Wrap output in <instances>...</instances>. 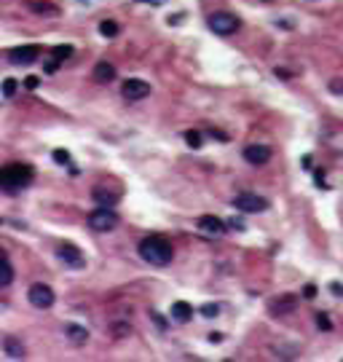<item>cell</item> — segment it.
<instances>
[{"label":"cell","instance_id":"e0dca14e","mask_svg":"<svg viewBox=\"0 0 343 362\" xmlns=\"http://www.w3.org/2000/svg\"><path fill=\"white\" fill-rule=\"evenodd\" d=\"M190 317H193V306L185 301H177L175 306H172V319L175 322H190Z\"/></svg>","mask_w":343,"mask_h":362},{"label":"cell","instance_id":"277c9868","mask_svg":"<svg viewBox=\"0 0 343 362\" xmlns=\"http://www.w3.org/2000/svg\"><path fill=\"white\" fill-rule=\"evenodd\" d=\"M89 225L94 228V231H99V234H108V231H113V228L118 225V215L113 212L110 207H99V209H94V212L89 215Z\"/></svg>","mask_w":343,"mask_h":362},{"label":"cell","instance_id":"603a6c76","mask_svg":"<svg viewBox=\"0 0 343 362\" xmlns=\"http://www.w3.org/2000/svg\"><path fill=\"white\" fill-rule=\"evenodd\" d=\"M327 89L335 94V97H343V75H338V78H330Z\"/></svg>","mask_w":343,"mask_h":362},{"label":"cell","instance_id":"2e32d148","mask_svg":"<svg viewBox=\"0 0 343 362\" xmlns=\"http://www.w3.org/2000/svg\"><path fill=\"white\" fill-rule=\"evenodd\" d=\"M113 78H116V68H113L110 62H97V64H94V81L110 83Z\"/></svg>","mask_w":343,"mask_h":362},{"label":"cell","instance_id":"836d02e7","mask_svg":"<svg viewBox=\"0 0 343 362\" xmlns=\"http://www.w3.org/2000/svg\"><path fill=\"white\" fill-rule=\"evenodd\" d=\"M314 177H317V185H319V188H327V183H325V175H322V172H317Z\"/></svg>","mask_w":343,"mask_h":362},{"label":"cell","instance_id":"ffe728a7","mask_svg":"<svg viewBox=\"0 0 343 362\" xmlns=\"http://www.w3.org/2000/svg\"><path fill=\"white\" fill-rule=\"evenodd\" d=\"M185 142H188V148L198 150V148L204 145V137H201V131H196V129H188V131H185Z\"/></svg>","mask_w":343,"mask_h":362},{"label":"cell","instance_id":"cb8c5ba5","mask_svg":"<svg viewBox=\"0 0 343 362\" xmlns=\"http://www.w3.org/2000/svg\"><path fill=\"white\" fill-rule=\"evenodd\" d=\"M51 54H54V59H56V62H62V59H67V56L73 54V46H56V49H54Z\"/></svg>","mask_w":343,"mask_h":362},{"label":"cell","instance_id":"ba28073f","mask_svg":"<svg viewBox=\"0 0 343 362\" xmlns=\"http://www.w3.org/2000/svg\"><path fill=\"white\" fill-rule=\"evenodd\" d=\"M56 258H59L62 263H67L70 269H83V266H86L83 252L75 244H59V247H56Z\"/></svg>","mask_w":343,"mask_h":362},{"label":"cell","instance_id":"6da1fadb","mask_svg":"<svg viewBox=\"0 0 343 362\" xmlns=\"http://www.w3.org/2000/svg\"><path fill=\"white\" fill-rule=\"evenodd\" d=\"M140 255H142V260H148L153 266H166L175 258V250H172V244L166 239H161V236H148V239L140 242Z\"/></svg>","mask_w":343,"mask_h":362},{"label":"cell","instance_id":"f1b7e54d","mask_svg":"<svg viewBox=\"0 0 343 362\" xmlns=\"http://www.w3.org/2000/svg\"><path fill=\"white\" fill-rule=\"evenodd\" d=\"M303 298H317V287H314V284H306V287H303Z\"/></svg>","mask_w":343,"mask_h":362},{"label":"cell","instance_id":"5b68a950","mask_svg":"<svg viewBox=\"0 0 343 362\" xmlns=\"http://www.w3.org/2000/svg\"><path fill=\"white\" fill-rule=\"evenodd\" d=\"M91 199L102 207H116L121 199V188H116L113 183H99L91 188Z\"/></svg>","mask_w":343,"mask_h":362},{"label":"cell","instance_id":"d6a6232c","mask_svg":"<svg viewBox=\"0 0 343 362\" xmlns=\"http://www.w3.org/2000/svg\"><path fill=\"white\" fill-rule=\"evenodd\" d=\"M332 295H338V298L343 295V284L340 282H332Z\"/></svg>","mask_w":343,"mask_h":362},{"label":"cell","instance_id":"1f68e13d","mask_svg":"<svg viewBox=\"0 0 343 362\" xmlns=\"http://www.w3.org/2000/svg\"><path fill=\"white\" fill-rule=\"evenodd\" d=\"M56 68H59V62H56V59H51V62H46V68H43V70H46V73H54Z\"/></svg>","mask_w":343,"mask_h":362},{"label":"cell","instance_id":"4316f807","mask_svg":"<svg viewBox=\"0 0 343 362\" xmlns=\"http://www.w3.org/2000/svg\"><path fill=\"white\" fill-rule=\"evenodd\" d=\"M3 94H6V97H14V94H16V81L14 78L3 81Z\"/></svg>","mask_w":343,"mask_h":362},{"label":"cell","instance_id":"3957f363","mask_svg":"<svg viewBox=\"0 0 343 362\" xmlns=\"http://www.w3.org/2000/svg\"><path fill=\"white\" fill-rule=\"evenodd\" d=\"M207 24H209V30L217 32V35H233L242 27L239 16H233L231 11H215L212 16L207 19Z\"/></svg>","mask_w":343,"mask_h":362},{"label":"cell","instance_id":"8d00e7d4","mask_svg":"<svg viewBox=\"0 0 343 362\" xmlns=\"http://www.w3.org/2000/svg\"><path fill=\"white\" fill-rule=\"evenodd\" d=\"M0 260H6V252H3V247H0Z\"/></svg>","mask_w":343,"mask_h":362},{"label":"cell","instance_id":"7402d4cb","mask_svg":"<svg viewBox=\"0 0 343 362\" xmlns=\"http://www.w3.org/2000/svg\"><path fill=\"white\" fill-rule=\"evenodd\" d=\"M317 327H319L322 333H330V330H332V319L327 317L325 311H319V314H317Z\"/></svg>","mask_w":343,"mask_h":362},{"label":"cell","instance_id":"8992f818","mask_svg":"<svg viewBox=\"0 0 343 362\" xmlns=\"http://www.w3.org/2000/svg\"><path fill=\"white\" fill-rule=\"evenodd\" d=\"M27 298H30V303L35 309H51L54 306V290L43 282H35L30 287V292H27Z\"/></svg>","mask_w":343,"mask_h":362},{"label":"cell","instance_id":"52a82bcc","mask_svg":"<svg viewBox=\"0 0 343 362\" xmlns=\"http://www.w3.org/2000/svg\"><path fill=\"white\" fill-rule=\"evenodd\" d=\"M233 207L242 209V212H250V215H257V212H265L268 209V202L263 196H255V193H242L233 199Z\"/></svg>","mask_w":343,"mask_h":362},{"label":"cell","instance_id":"4fadbf2b","mask_svg":"<svg viewBox=\"0 0 343 362\" xmlns=\"http://www.w3.org/2000/svg\"><path fill=\"white\" fill-rule=\"evenodd\" d=\"M244 158L250 161V164H265V161L271 158V148L268 145H247Z\"/></svg>","mask_w":343,"mask_h":362},{"label":"cell","instance_id":"5bb4252c","mask_svg":"<svg viewBox=\"0 0 343 362\" xmlns=\"http://www.w3.org/2000/svg\"><path fill=\"white\" fill-rule=\"evenodd\" d=\"M3 351H6V357H8V359H24V357H27L24 344H22L19 338H11V336H8V338L3 341Z\"/></svg>","mask_w":343,"mask_h":362},{"label":"cell","instance_id":"9a60e30c","mask_svg":"<svg viewBox=\"0 0 343 362\" xmlns=\"http://www.w3.org/2000/svg\"><path fill=\"white\" fill-rule=\"evenodd\" d=\"M64 336H67V341L73 346H83L86 341H89V330H86L83 325H67L64 327Z\"/></svg>","mask_w":343,"mask_h":362},{"label":"cell","instance_id":"44dd1931","mask_svg":"<svg viewBox=\"0 0 343 362\" xmlns=\"http://www.w3.org/2000/svg\"><path fill=\"white\" fill-rule=\"evenodd\" d=\"M118 22H113V19H105V22H99V32L105 35V38H116L118 35Z\"/></svg>","mask_w":343,"mask_h":362},{"label":"cell","instance_id":"f546056e","mask_svg":"<svg viewBox=\"0 0 343 362\" xmlns=\"http://www.w3.org/2000/svg\"><path fill=\"white\" fill-rule=\"evenodd\" d=\"M113 333H116V336H126V333H129V325H113Z\"/></svg>","mask_w":343,"mask_h":362},{"label":"cell","instance_id":"7c38bea8","mask_svg":"<svg viewBox=\"0 0 343 362\" xmlns=\"http://www.w3.org/2000/svg\"><path fill=\"white\" fill-rule=\"evenodd\" d=\"M198 231H204V234H212V236H220L225 231V223L220 220V217H215V215H204V217H198Z\"/></svg>","mask_w":343,"mask_h":362},{"label":"cell","instance_id":"d4e9b609","mask_svg":"<svg viewBox=\"0 0 343 362\" xmlns=\"http://www.w3.org/2000/svg\"><path fill=\"white\" fill-rule=\"evenodd\" d=\"M201 314L212 319V317H217V314H220V306H217V303H204V306H201Z\"/></svg>","mask_w":343,"mask_h":362},{"label":"cell","instance_id":"4dcf8cb0","mask_svg":"<svg viewBox=\"0 0 343 362\" xmlns=\"http://www.w3.org/2000/svg\"><path fill=\"white\" fill-rule=\"evenodd\" d=\"M228 225H231V228H236V231H244V223L239 220V217H233V220H228Z\"/></svg>","mask_w":343,"mask_h":362},{"label":"cell","instance_id":"83f0119b","mask_svg":"<svg viewBox=\"0 0 343 362\" xmlns=\"http://www.w3.org/2000/svg\"><path fill=\"white\" fill-rule=\"evenodd\" d=\"M38 86H41V78H35V75H30V78L24 81V89H30V91H35Z\"/></svg>","mask_w":343,"mask_h":362},{"label":"cell","instance_id":"ac0fdd59","mask_svg":"<svg viewBox=\"0 0 343 362\" xmlns=\"http://www.w3.org/2000/svg\"><path fill=\"white\" fill-rule=\"evenodd\" d=\"M27 8H30L32 14H38V16H54L56 11H59L54 3H46V0H30V3H27Z\"/></svg>","mask_w":343,"mask_h":362},{"label":"cell","instance_id":"30bf717a","mask_svg":"<svg viewBox=\"0 0 343 362\" xmlns=\"http://www.w3.org/2000/svg\"><path fill=\"white\" fill-rule=\"evenodd\" d=\"M38 59V46H19L8 54V62L11 64H19V68H24V64H32Z\"/></svg>","mask_w":343,"mask_h":362},{"label":"cell","instance_id":"484cf974","mask_svg":"<svg viewBox=\"0 0 343 362\" xmlns=\"http://www.w3.org/2000/svg\"><path fill=\"white\" fill-rule=\"evenodd\" d=\"M54 161H56V164H62V167L70 164V153H67V150H62V148L54 150Z\"/></svg>","mask_w":343,"mask_h":362},{"label":"cell","instance_id":"d590c367","mask_svg":"<svg viewBox=\"0 0 343 362\" xmlns=\"http://www.w3.org/2000/svg\"><path fill=\"white\" fill-rule=\"evenodd\" d=\"M148 3H153V6H161V3H164V0H148Z\"/></svg>","mask_w":343,"mask_h":362},{"label":"cell","instance_id":"8fae6325","mask_svg":"<svg viewBox=\"0 0 343 362\" xmlns=\"http://www.w3.org/2000/svg\"><path fill=\"white\" fill-rule=\"evenodd\" d=\"M268 309L276 314V317H279V314H290V311H295L298 309V298H295V295H279V298H273L271 303H268Z\"/></svg>","mask_w":343,"mask_h":362},{"label":"cell","instance_id":"d6986e66","mask_svg":"<svg viewBox=\"0 0 343 362\" xmlns=\"http://www.w3.org/2000/svg\"><path fill=\"white\" fill-rule=\"evenodd\" d=\"M14 282V266L8 260H0V287H8Z\"/></svg>","mask_w":343,"mask_h":362},{"label":"cell","instance_id":"9c48e42d","mask_svg":"<svg viewBox=\"0 0 343 362\" xmlns=\"http://www.w3.org/2000/svg\"><path fill=\"white\" fill-rule=\"evenodd\" d=\"M121 94L126 100H145V97H150V83L140 81V78H126L121 83Z\"/></svg>","mask_w":343,"mask_h":362},{"label":"cell","instance_id":"7a4b0ae2","mask_svg":"<svg viewBox=\"0 0 343 362\" xmlns=\"http://www.w3.org/2000/svg\"><path fill=\"white\" fill-rule=\"evenodd\" d=\"M32 183V169L27 164H6L0 167V188L6 193H16Z\"/></svg>","mask_w":343,"mask_h":362},{"label":"cell","instance_id":"e575fe53","mask_svg":"<svg viewBox=\"0 0 343 362\" xmlns=\"http://www.w3.org/2000/svg\"><path fill=\"white\" fill-rule=\"evenodd\" d=\"M303 169H311V156H303Z\"/></svg>","mask_w":343,"mask_h":362}]
</instances>
